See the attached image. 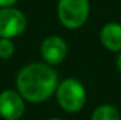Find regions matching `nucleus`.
I'll return each instance as SVG.
<instances>
[{
	"label": "nucleus",
	"instance_id": "1",
	"mask_svg": "<svg viewBox=\"0 0 121 120\" xmlns=\"http://www.w3.org/2000/svg\"><path fill=\"white\" fill-rule=\"evenodd\" d=\"M59 78L52 65L32 62L23 66L16 76L18 93L31 103H41L49 99L58 87Z\"/></svg>",
	"mask_w": 121,
	"mask_h": 120
},
{
	"label": "nucleus",
	"instance_id": "2",
	"mask_svg": "<svg viewBox=\"0 0 121 120\" xmlns=\"http://www.w3.org/2000/svg\"><path fill=\"white\" fill-rule=\"evenodd\" d=\"M57 102L66 112H79L86 102V90L81 81L75 78L63 79L56 89Z\"/></svg>",
	"mask_w": 121,
	"mask_h": 120
},
{
	"label": "nucleus",
	"instance_id": "3",
	"mask_svg": "<svg viewBox=\"0 0 121 120\" xmlns=\"http://www.w3.org/2000/svg\"><path fill=\"white\" fill-rule=\"evenodd\" d=\"M89 0H58L57 16L63 27L77 30L82 27L89 18Z\"/></svg>",
	"mask_w": 121,
	"mask_h": 120
},
{
	"label": "nucleus",
	"instance_id": "4",
	"mask_svg": "<svg viewBox=\"0 0 121 120\" xmlns=\"http://www.w3.org/2000/svg\"><path fill=\"white\" fill-rule=\"evenodd\" d=\"M27 27L23 12L14 7L0 8V38L14 39L22 35Z\"/></svg>",
	"mask_w": 121,
	"mask_h": 120
},
{
	"label": "nucleus",
	"instance_id": "5",
	"mask_svg": "<svg viewBox=\"0 0 121 120\" xmlns=\"http://www.w3.org/2000/svg\"><path fill=\"white\" fill-rule=\"evenodd\" d=\"M68 52L67 43L63 38L58 35H49L43 40L40 45V53L41 57L48 65L56 66L63 62Z\"/></svg>",
	"mask_w": 121,
	"mask_h": 120
},
{
	"label": "nucleus",
	"instance_id": "6",
	"mask_svg": "<svg viewBox=\"0 0 121 120\" xmlns=\"http://www.w3.org/2000/svg\"><path fill=\"white\" fill-rule=\"evenodd\" d=\"M25 112V98L18 90L7 89L0 93V116L5 120H18Z\"/></svg>",
	"mask_w": 121,
	"mask_h": 120
},
{
	"label": "nucleus",
	"instance_id": "7",
	"mask_svg": "<svg viewBox=\"0 0 121 120\" xmlns=\"http://www.w3.org/2000/svg\"><path fill=\"white\" fill-rule=\"evenodd\" d=\"M99 40L102 45L111 52L121 50V23L108 22L100 28Z\"/></svg>",
	"mask_w": 121,
	"mask_h": 120
},
{
	"label": "nucleus",
	"instance_id": "8",
	"mask_svg": "<svg viewBox=\"0 0 121 120\" xmlns=\"http://www.w3.org/2000/svg\"><path fill=\"white\" fill-rule=\"evenodd\" d=\"M91 120H121V115L112 105H100L94 110Z\"/></svg>",
	"mask_w": 121,
	"mask_h": 120
},
{
	"label": "nucleus",
	"instance_id": "9",
	"mask_svg": "<svg viewBox=\"0 0 121 120\" xmlns=\"http://www.w3.org/2000/svg\"><path fill=\"white\" fill-rule=\"evenodd\" d=\"M14 54V44L12 39L0 38V59H9Z\"/></svg>",
	"mask_w": 121,
	"mask_h": 120
},
{
	"label": "nucleus",
	"instance_id": "10",
	"mask_svg": "<svg viewBox=\"0 0 121 120\" xmlns=\"http://www.w3.org/2000/svg\"><path fill=\"white\" fill-rule=\"evenodd\" d=\"M18 0H0V8H8V7H14V4Z\"/></svg>",
	"mask_w": 121,
	"mask_h": 120
},
{
	"label": "nucleus",
	"instance_id": "11",
	"mask_svg": "<svg viewBox=\"0 0 121 120\" xmlns=\"http://www.w3.org/2000/svg\"><path fill=\"white\" fill-rule=\"evenodd\" d=\"M116 65H117V68L121 72V50L119 52V56H117V59H116Z\"/></svg>",
	"mask_w": 121,
	"mask_h": 120
},
{
	"label": "nucleus",
	"instance_id": "12",
	"mask_svg": "<svg viewBox=\"0 0 121 120\" xmlns=\"http://www.w3.org/2000/svg\"><path fill=\"white\" fill-rule=\"evenodd\" d=\"M48 120H62V119H58V118H52V119H48Z\"/></svg>",
	"mask_w": 121,
	"mask_h": 120
}]
</instances>
